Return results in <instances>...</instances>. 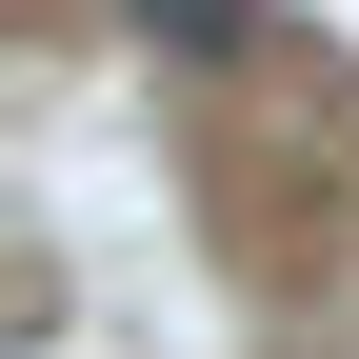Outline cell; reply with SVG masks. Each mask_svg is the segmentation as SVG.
Returning a JSON list of instances; mask_svg holds the SVG:
<instances>
[{
    "label": "cell",
    "mask_w": 359,
    "mask_h": 359,
    "mask_svg": "<svg viewBox=\"0 0 359 359\" xmlns=\"http://www.w3.org/2000/svg\"><path fill=\"white\" fill-rule=\"evenodd\" d=\"M120 20H140L160 60H240V40H259V0H120Z\"/></svg>",
    "instance_id": "obj_1"
}]
</instances>
